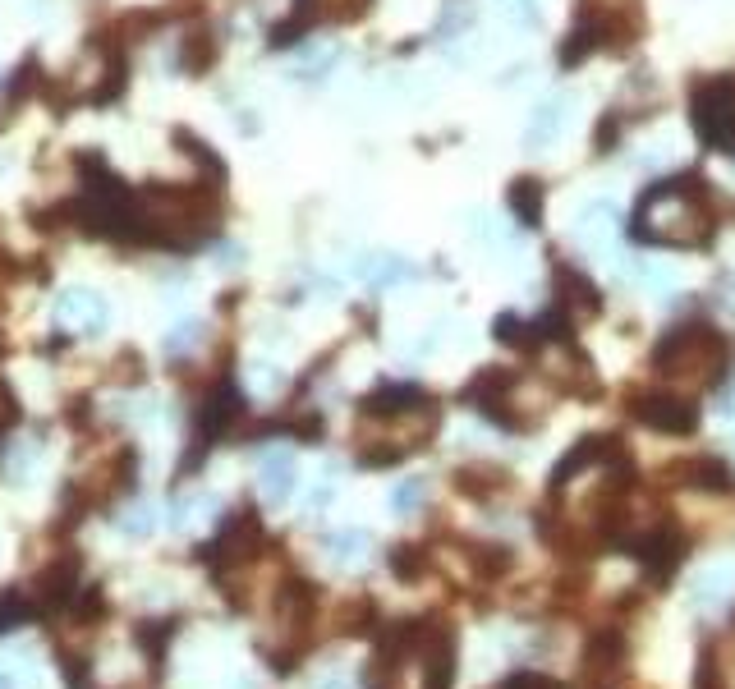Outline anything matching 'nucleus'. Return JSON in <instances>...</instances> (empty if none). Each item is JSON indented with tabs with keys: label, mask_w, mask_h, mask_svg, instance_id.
<instances>
[{
	"label": "nucleus",
	"mask_w": 735,
	"mask_h": 689,
	"mask_svg": "<svg viewBox=\"0 0 735 689\" xmlns=\"http://www.w3.org/2000/svg\"><path fill=\"white\" fill-rule=\"evenodd\" d=\"M717 230L713 198L699 175L648 184L630 221V239L639 244H671V249H703Z\"/></svg>",
	"instance_id": "nucleus-1"
},
{
	"label": "nucleus",
	"mask_w": 735,
	"mask_h": 689,
	"mask_svg": "<svg viewBox=\"0 0 735 689\" xmlns=\"http://www.w3.org/2000/svg\"><path fill=\"white\" fill-rule=\"evenodd\" d=\"M653 368L662 377H671V382L717 386L726 377V368H731V340L717 327H703V322L671 327L667 336L657 340Z\"/></svg>",
	"instance_id": "nucleus-2"
},
{
	"label": "nucleus",
	"mask_w": 735,
	"mask_h": 689,
	"mask_svg": "<svg viewBox=\"0 0 735 689\" xmlns=\"http://www.w3.org/2000/svg\"><path fill=\"white\" fill-rule=\"evenodd\" d=\"M630 414L653 432H671V437H690L699 428V405L676 391H630Z\"/></svg>",
	"instance_id": "nucleus-3"
},
{
	"label": "nucleus",
	"mask_w": 735,
	"mask_h": 689,
	"mask_svg": "<svg viewBox=\"0 0 735 689\" xmlns=\"http://www.w3.org/2000/svg\"><path fill=\"white\" fill-rule=\"evenodd\" d=\"M625 547H630L634 561L644 565V579H648V584H667V579L676 575V565L685 561V538H680L671 524H657V529L630 538Z\"/></svg>",
	"instance_id": "nucleus-4"
},
{
	"label": "nucleus",
	"mask_w": 735,
	"mask_h": 689,
	"mask_svg": "<svg viewBox=\"0 0 735 689\" xmlns=\"http://www.w3.org/2000/svg\"><path fill=\"white\" fill-rule=\"evenodd\" d=\"M662 474H667V483H685V487H694V492H717V497L735 492L731 469H726L717 455H690V460L667 464Z\"/></svg>",
	"instance_id": "nucleus-5"
},
{
	"label": "nucleus",
	"mask_w": 735,
	"mask_h": 689,
	"mask_svg": "<svg viewBox=\"0 0 735 689\" xmlns=\"http://www.w3.org/2000/svg\"><path fill=\"white\" fill-rule=\"evenodd\" d=\"M616 455H625V451H621V441H616V437H579L575 446H570L566 460H556V469H552V487L561 492V487L575 483V474H584V469H593V464H611Z\"/></svg>",
	"instance_id": "nucleus-6"
},
{
	"label": "nucleus",
	"mask_w": 735,
	"mask_h": 689,
	"mask_svg": "<svg viewBox=\"0 0 735 689\" xmlns=\"http://www.w3.org/2000/svg\"><path fill=\"white\" fill-rule=\"evenodd\" d=\"M625 653H630V644H625V630H616V625H602V630L588 639V648H584V667L593 671L598 680H607V676H616V671H621Z\"/></svg>",
	"instance_id": "nucleus-7"
},
{
	"label": "nucleus",
	"mask_w": 735,
	"mask_h": 689,
	"mask_svg": "<svg viewBox=\"0 0 735 689\" xmlns=\"http://www.w3.org/2000/svg\"><path fill=\"white\" fill-rule=\"evenodd\" d=\"M598 46H602V19L593 10H584L575 19V28L561 37V46H556V60H561L566 69H575V65H584V60L593 56Z\"/></svg>",
	"instance_id": "nucleus-8"
},
{
	"label": "nucleus",
	"mask_w": 735,
	"mask_h": 689,
	"mask_svg": "<svg viewBox=\"0 0 735 689\" xmlns=\"http://www.w3.org/2000/svg\"><path fill=\"white\" fill-rule=\"evenodd\" d=\"M414 409H423V386L419 382H386L363 400V414H377V418L414 414Z\"/></svg>",
	"instance_id": "nucleus-9"
},
{
	"label": "nucleus",
	"mask_w": 735,
	"mask_h": 689,
	"mask_svg": "<svg viewBox=\"0 0 735 689\" xmlns=\"http://www.w3.org/2000/svg\"><path fill=\"white\" fill-rule=\"evenodd\" d=\"M556 290H561V308H575V313H598L602 308L598 285L570 262H556Z\"/></svg>",
	"instance_id": "nucleus-10"
},
{
	"label": "nucleus",
	"mask_w": 735,
	"mask_h": 689,
	"mask_svg": "<svg viewBox=\"0 0 735 689\" xmlns=\"http://www.w3.org/2000/svg\"><path fill=\"white\" fill-rule=\"evenodd\" d=\"M455 487H460L464 497L487 501V497H497V492H506L510 474H506V469H497V464H469V469L455 474Z\"/></svg>",
	"instance_id": "nucleus-11"
},
{
	"label": "nucleus",
	"mask_w": 735,
	"mask_h": 689,
	"mask_svg": "<svg viewBox=\"0 0 735 689\" xmlns=\"http://www.w3.org/2000/svg\"><path fill=\"white\" fill-rule=\"evenodd\" d=\"M510 212L520 216V226H543V184L538 180L510 184Z\"/></svg>",
	"instance_id": "nucleus-12"
},
{
	"label": "nucleus",
	"mask_w": 735,
	"mask_h": 689,
	"mask_svg": "<svg viewBox=\"0 0 735 689\" xmlns=\"http://www.w3.org/2000/svg\"><path fill=\"white\" fill-rule=\"evenodd\" d=\"M391 575L396 579H405V584H414V579H423L432 570V556L423 552V547H414V543H400V547H391Z\"/></svg>",
	"instance_id": "nucleus-13"
},
{
	"label": "nucleus",
	"mask_w": 735,
	"mask_h": 689,
	"mask_svg": "<svg viewBox=\"0 0 735 689\" xmlns=\"http://www.w3.org/2000/svg\"><path fill=\"white\" fill-rule=\"evenodd\" d=\"M497 340L520 345V350H538V345H543V331H538V322H520L515 313H501L497 317Z\"/></svg>",
	"instance_id": "nucleus-14"
},
{
	"label": "nucleus",
	"mask_w": 735,
	"mask_h": 689,
	"mask_svg": "<svg viewBox=\"0 0 735 689\" xmlns=\"http://www.w3.org/2000/svg\"><path fill=\"white\" fill-rule=\"evenodd\" d=\"M469 561H474V570L483 579H501V575H510L515 552H510V547H501V543H492V547H474V552H469Z\"/></svg>",
	"instance_id": "nucleus-15"
},
{
	"label": "nucleus",
	"mask_w": 735,
	"mask_h": 689,
	"mask_svg": "<svg viewBox=\"0 0 735 689\" xmlns=\"http://www.w3.org/2000/svg\"><path fill=\"white\" fill-rule=\"evenodd\" d=\"M336 621H340V630H345V634H368V630L377 625V607H373V598L350 602V607L340 611Z\"/></svg>",
	"instance_id": "nucleus-16"
},
{
	"label": "nucleus",
	"mask_w": 735,
	"mask_h": 689,
	"mask_svg": "<svg viewBox=\"0 0 735 689\" xmlns=\"http://www.w3.org/2000/svg\"><path fill=\"white\" fill-rule=\"evenodd\" d=\"M726 584H731V565H717V570H703L699 579H694V598L699 602H717L726 593Z\"/></svg>",
	"instance_id": "nucleus-17"
},
{
	"label": "nucleus",
	"mask_w": 735,
	"mask_h": 689,
	"mask_svg": "<svg viewBox=\"0 0 735 689\" xmlns=\"http://www.w3.org/2000/svg\"><path fill=\"white\" fill-rule=\"evenodd\" d=\"M556 125H561V106L556 102L538 106V115H533V125H529V143H547L556 134Z\"/></svg>",
	"instance_id": "nucleus-18"
},
{
	"label": "nucleus",
	"mask_w": 735,
	"mask_h": 689,
	"mask_svg": "<svg viewBox=\"0 0 735 689\" xmlns=\"http://www.w3.org/2000/svg\"><path fill=\"white\" fill-rule=\"evenodd\" d=\"M423 497H428V483H423V478H405V483L396 487V510H419L423 506Z\"/></svg>",
	"instance_id": "nucleus-19"
},
{
	"label": "nucleus",
	"mask_w": 735,
	"mask_h": 689,
	"mask_svg": "<svg viewBox=\"0 0 735 689\" xmlns=\"http://www.w3.org/2000/svg\"><path fill=\"white\" fill-rule=\"evenodd\" d=\"M621 129H625V120L616 111L607 115V120H602L598 129H593V147H598V152H611V147L621 143Z\"/></svg>",
	"instance_id": "nucleus-20"
},
{
	"label": "nucleus",
	"mask_w": 735,
	"mask_h": 689,
	"mask_svg": "<svg viewBox=\"0 0 735 689\" xmlns=\"http://www.w3.org/2000/svg\"><path fill=\"white\" fill-rule=\"evenodd\" d=\"M501 689H566V685L552 680V676H543V671H515V676H510Z\"/></svg>",
	"instance_id": "nucleus-21"
},
{
	"label": "nucleus",
	"mask_w": 735,
	"mask_h": 689,
	"mask_svg": "<svg viewBox=\"0 0 735 689\" xmlns=\"http://www.w3.org/2000/svg\"><path fill=\"white\" fill-rule=\"evenodd\" d=\"M285 487H290V464L276 460V469H272V497H285Z\"/></svg>",
	"instance_id": "nucleus-22"
}]
</instances>
